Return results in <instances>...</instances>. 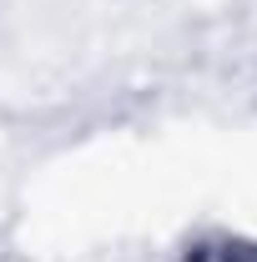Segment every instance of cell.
I'll use <instances>...</instances> for the list:
<instances>
[{
	"instance_id": "obj_1",
	"label": "cell",
	"mask_w": 257,
	"mask_h": 262,
	"mask_svg": "<svg viewBox=\"0 0 257 262\" xmlns=\"http://www.w3.org/2000/svg\"><path fill=\"white\" fill-rule=\"evenodd\" d=\"M192 262H257L252 247H232V242H222V247H202Z\"/></svg>"
}]
</instances>
